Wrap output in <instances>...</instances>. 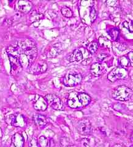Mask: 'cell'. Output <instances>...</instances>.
Returning a JSON list of instances; mask_svg holds the SVG:
<instances>
[{"mask_svg":"<svg viewBox=\"0 0 133 147\" xmlns=\"http://www.w3.org/2000/svg\"><path fill=\"white\" fill-rule=\"evenodd\" d=\"M132 95V90L125 85L118 86L112 93L113 99L120 101H127L130 100Z\"/></svg>","mask_w":133,"mask_h":147,"instance_id":"obj_1","label":"cell"},{"mask_svg":"<svg viewBox=\"0 0 133 147\" xmlns=\"http://www.w3.org/2000/svg\"><path fill=\"white\" fill-rule=\"evenodd\" d=\"M90 53L88 50L84 47H81L74 50L71 53H69L66 57L67 60L70 62L80 61L83 59L89 58Z\"/></svg>","mask_w":133,"mask_h":147,"instance_id":"obj_2","label":"cell"},{"mask_svg":"<svg viewBox=\"0 0 133 147\" xmlns=\"http://www.w3.org/2000/svg\"><path fill=\"white\" fill-rule=\"evenodd\" d=\"M82 80V76L75 71H70L63 78V84L66 86L73 87L80 84Z\"/></svg>","mask_w":133,"mask_h":147,"instance_id":"obj_3","label":"cell"},{"mask_svg":"<svg viewBox=\"0 0 133 147\" xmlns=\"http://www.w3.org/2000/svg\"><path fill=\"white\" fill-rule=\"evenodd\" d=\"M128 74V71L125 68L116 67L109 72L107 79L111 82H114L117 80L124 79Z\"/></svg>","mask_w":133,"mask_h":147,"instance_id":"obj_4","label":"cell"},{"mask_svg":"<svg viewBox=\"0 0 133 147\" xmlns=\"http://www.w3.org/2000/svg\"><path fill=\"white\" fill-rule=\"evenodd\" d=\"M5 120L9 125L16 127H24L25 125V121L24 116L20 113H14L8 115Z\"/></svg>","mask_w":133,"mask_h":147,"instance_id":"obj_5","label":"cell"},{"mask_svg":"<svg viewBox=\"0 0 133 147\" xmlns=\"http://www.w3.org/2000/svg\"><path fill=\"white\" fill-rule=\"evenodd\" d=\"M44 99L47 104L53 109L60 110L63 109V104L58 96L54 94H49L45 96Z\"/></svg>","mask_w":133,"mask_h":147,"instance_id":"obj_6","label":"cell"},{"mask_svg":"<svg viewBox=\"0 0 133 147\" xmlns=\"http://www.w3.org/2000/svg\"><path fill=\"white\" fill-rule=\"evenodd\" d=\"M77 131L81 135L88 136L92 132V126L88 119L84 118L81 119L77 124Z\"/></svg>","mask_w":133,"mask_h":147,"instance_id":"obj_7","label":"cell"},{"mask_svg":"<svg viewBox=\"0 0 133 147\" xmlns=\"http://www.w3.org/2000/svg\"><path fill=\"white\" fill-rule=\"evenodd\" d=\"M47 64L43 60H39L34 62L28 69L30 73L34 75H38L45 72L47 70Z\"/></svg>","mask_w":133,"mask_h":147,"instance_id":"obj_8","label":"cell"},{"mask_svg":"<svg viewBox=\"0 0 133 147\" xmlns=\"http://www.w3.org/2000/svg\"><path fill=\"white\" fill-rule=\"evenodd\" d=\"M9 59L11 63V73L12 75H16L20 72L23 68L21 64L17 58L12 56L11 55H8Z\"/></svg>","mask_w":133,"mask_h":147,"instance_id":"obj_9","label":"cell"},{"mask_svg":"<svg viewBox=\"0 0 133 147\" xmlns=\"http://www.w3.org/2000/svg\"><path fill=\"white\" fill-rule=\"evenodd\" d=\"M77 94V92L73 91L69 94L68 98V104L72 109H80L82 107L79 99H78Z\"/></svg>","mask_w":133,"mask_h":147,"instance_id":"obj_10","label":"cell"},{"mask_svg":"<svg viewBox=\"0 0 133 147\" xmlns=\"http://www.w3.org/2000/svg\"><path fill=\"white\" fill-rule=\"evenodd\" d=\"M33 106L36 110L44 111L47 108V103L44 98L39 95H36V98L34 99Z\"/></svg>","mask_w":133,"mask_h":147,"instance_id":"obj_11","label":"cell"},{"mask_svg":"<svg viewBox=\"0 0 133 147\" xmlns=\"http://www.w3.org/2000/svg\"><path fill=\"white\" fill-rule=\"evenodd\" d=\"M24 136L20 132H17L12 137L11 144L10 147H24Z\"/></svg>","mask_w":133,"mask_h":147,"instance_id":"obj_12","label":"cell"},{"mask_svg":"<svg viewBox=\"0 0 133 147\" xmlns=\"http://www.w3.org/2000/svg\"><path fill=\"white\" fill-rule=\"evenodd\" d=\"M17 5L19 11L25 13L30 12L31 11L32 7H33V4L30 1H25V0L18 1Z\"/></svg>","mask_w":133,"mask_h":147,"instance_id":"obj_13","label":"cell"},{"mask_svg":"<svg viewBox=\"0 0 133 147\" xmlns=\"http://www.w3.org/2000/svg\"><path fill=\"white\" fill-rule=\"evenodd\" d=\"M34 121L38 127L43 128L48 124L47 118L40 114H34L33 115Z\"/></svg>","mask_w":133,"mask_h":147,"instance_id":"obj_14","label":"cell"},{"mask_svg":"<svg viewBox=\"0 0 133 147\" xmlns=\"http://www.w3.org/2000/svg\"><path fill=\"white\" fill-rule=\"evenodd\" d=\"M90 71L93 76L95 77H99L103 75V74L104 72V69L101 64L96 63L93 64L92 65H91L90 67Z\"/></svg>","mask_w":133,"mask_h":147,"instance_id":"obj_15","label":"cell"},{"mask_svg":"<svg viewBox=\"0 0 133 147\" xmlns=\"http://www.w3.org/2000/svg\"><path fill=\"white\" fill-rule=\"evenodd\" d=\"M62 49V44L61 43L58 42L53 44L51 50L49 51L48 57L50 58H54L57 57L59 53H61Z\"/></svg>","mask_w":133,"mask_h":147,"instance_id":"obj_16","label":"cell"},{"mask_svg":"<svg viewBox=\"0 0 133 147\" xmlns=\"http://www.w3.org/2000/svg\"><path fill=\"white\" fill-rule=\"evenodd\" d=\"M77 97L82 107H85L88 105L91 100L90 96L88 94L84 93H78Z\"/></svg>","mask_w":133,"mask_h":147,"instance_id":"obj_17","label":"cell"},{"mask_svg":"<svg viewBox=\"0 0 133 147\" xmlns=\"http://www.w3.org/2000/svg\"><path fill=\"white\" fill-rule=\"evenodd\" d=\"M99 42L101 46L104 48L107 49H111L112 47V42L106 37H104L103 36H100L99 38Z\"/></svg>","mask_w":133,"mask_h":147,"instance_id":"obj_18","label":"cell"},{"mask_svg":"<svg viewBox=\"0 0 133 147\" xmlns=\"http://www.w3.org/2000/svg\"><path fill=\"white\" fill-rule=\"evenodd\" d=\"M43 18V15L38 12L36 11H34L30 13V20L31 22L34 23L35 22H38L42 19Z\"/></svg>","mask_w":133,"mask_h":147,"instance_id":"obj_19","label":"cell"},{"mask_svg":"<svg viewBox=\"0 0 133 147\" xmlns=\"http://www.w3.org/2000/svg\"><path fill=\"white\" fill-rule=\"evenodd\" d=\"M108 34L111 36L112 40L116 41L118 38L120 32H119L118 30L116 28H112L108 30Z\"/></svg>","mask_w":133,"mask_h":147,"instance_id":"obj_20","label":"cell"},{"mask_svg":"<svg viewBox=\"0 0 133 147\" xmlns=\"http://www.w3.org/2000/svg\"><path fill=\"white\" fill-rule=\"evenodd\" d=\"M118 63L120 64V67L126 68L130 65V63L128 58L125 56H122L118 59Z\"/></svg>","mask_w":133,"mask_h":147,"instance_id":"obj_21","label":"cell"},{"mask_svg":"<svg viewBox=\"0 0 133 147\" xmlns=\"http://www.w3.org/2000/svg\"><path fill=\"white\" fill-rule=\"evenodd\" d=\"M98 49V44L96 42H91L87 47L86 50H88V52L90 53V54H93L95 53Z\"/></svg>","mask_w":133,"mask_h":147,"instance_id":"obj_22","label":"cell"},{"mask_svg":"<svg viewBox=\"0 0 133 147\" xmlns=\"http://www.w3.org/2000/svg\"><path fill=\"white\" fill-rule=\"evenodd\" d=\"M96 17H97V12H96L95 8L93 6H91L89 10V18L90 20V22H94Z\"/></svg>","mask_w":133,"mask_h":147,"instance_id":"obj_23","label":"cell"},{"mask_svg":"<svg viewBox=\"0 0 133 147\" xmlns=\"http://www.w3.org/2000/svg\"><path fill=\"white\" fill-rule=\"evenodd\" d=\"M61 12L63 16L67 18L72 17L73 16V13L71 11V9L67 6H63L61 9Z\"/></svg>","mask_w":133,"mask_h":147,"instance_id":"obj_24","label":"cell"},{"mask_svg":"<svg viewBox=\"0 0 133 147\" xmlns=\"http://www.w3.org/2000/svg\"><path fill=\"white\" fill-rule=\"evenodd\" d=\"M49 142L46 137L41 136L38 140V144L40 147H48Z\"/></svg>","mask_w":133,"mask_h":147,"instance_id":"obj_25","label":"cell"},{"mask_svg":"<svg viewBox=\"0 0 133 147\" xmlns=\"http://www.w3.org/2000/svg\"><path fill=\"white\" fill-rule=\"evenodd\" d=\"M123 26H125L126 28H127L128 30H129L130 32L131 33H132L133 29H132V21L131 20V22H128L125 21L123 22Z\"/></svg>","mask_w":133,"mask_h":147,"instance_id":"obj_26","label":"cell"},{"mask_svg":"<svg viewBox=\"0 0 133 147\" xmlns=\"http://www.w3.org/2000/svg\"><path fill=\"white\" fill-rule=\"evenodd\" d=\"M29 147H40L38 142L35 138H32L29 142Z\"/></svg>","mask_w":133,"mask_h":147,"instance_id":"obj_27","label":"cell"},{"mask_svg":"<svg viewBox=\"0 0 133 147\" xmlns=\"http://www.w3.org/2000/svg\"><path fill=\"white\" fill-rule=\"evenodd\" d=\"M107 57V54H105V53H101L98 55V60L99 62H103V61H104L105 58Z\"/></svg>","mask_w":133,"mask_h":147,"instance_id":"obj_28","label":"cell"},{"mask_svg":"<svg viewBox=\"0 0 133 147\" xmlns=\"http://www.w3.org/2000/svg\"><path fill=\"white\" fill-rule=\"evenodd\" d=\"M128 59H129L131 66H133V52L132 51H131L129 53H128Z\"/></svg>","mask_w":133,"mask_h":147,"instance_id":"obj_29","label":"cell"},{"mask_svg":"<svg viewBox=\"0 0 133 147\" xmlns=\"http://www.w3.org/2000/svg\"><path fill=\"white\" fill-rule=\"evenodd\" d=\"M3 136V131L1 129V128L0 127V143H1V142Z\"/></svg>","mask_w":133,"mask_h":147,"instance_id":"obj_30","label":"cell"},{"mask_svg":"<svg viewBox=\"0 0 133 147\" xmlns=\"http://www.w3.org/2000/svg\"><path fill=\"white\" fill-rule=\"evenodd\" d=\"M112 147H125V146L121 144H115V145H114Z\"/></svg>","mask_w":133,"mask_h":147,"instance_id":"obj_31","label":"cell"},{"mask_svg":"<svg viewBox=\"0 0 133 147\" xmlns=\"http://www.w3.org/2000/svg\"><path fill=\"white\" fill-rule=\"evenodd\" d=\"M66 147H77V146H76L72 145V146H66Z\"/></svg>","mask_w":133,"mask_h":147,"instance_id":"obj_32","label":"cell"},{"mask_svg":"<svg viewBox=\"0 0 133 147\" xmlns=\"http://www.w3.org/2000/svg\"><path fill=\"white\" fill-rule=\"evenodd\" d=\"M131 147H132V145H131Z\"/></svg>","mask_w":133,"mask_h":147,"instance_id":"obj_33","label":"cell"}]
</instances>
